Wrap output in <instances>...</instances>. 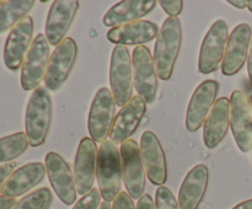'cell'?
I'll use <instances>...</instances> for the list:
<instances>
[{
    "instance_id": "obj_1",
    "label": "cell",
    "mask_w": 252,
    "mask_h": 209,
    "mask_svg": "<svg viewBox=\"0 0 252 209\" xmlns=\"http://www.w3.org/2000/svg\"><path fill=\"white\" fill-rule=\"evenodd\" d=\"M182 44V26L179 17H167L162 22L154 48V63L161 80L171 79Z\"/></svg>"
},
{
    "instance_id": "obj_2",
    "label": "cell",
    "mask_w": 252,
    "mask_h": 209,
    "mask_svg": "<svg viewBox=\"0 0 252 209\" xmlns=\"http://www.w3.org/2000/svg\"><path fill=\"white\" fill-rule=\"evenodd\" d=\"M53 105L46 88L39 86L32 92L25 113V133L31 147L44 144L51 129Z\"/></svg>"
},
{
    "instance_id": "obj_3",
    "label": "cell",
    "mask_w": 252,
    "mask_h": 209,
    "mask_svg": "<svg viewBox=\"0 0 252 209\" xmlns=\"http://www.w3.org/2000/svg\"><path fill=\"white\" fill-rule=\"evenodd\" d=\"M96 176L101 197L108 203L115 201L122 188V156L111 140L101 143L98 148Z\"/></svg>"
},
{
    "instance_id": "obj_4",
    "label": "cell",
    "mask_w": 252,
    "mask_h": 209,
    "mask_svg": "<svg viewBox=\"0 0 252 209\" xmlns=\"http://www.w3.org/2000/svg\"><path fill=\"white\" fill-rule=\"evenodd\" d=\"M111 92L118 107H125L133 95V61L126 46H116L112 51L110 64Z\"/></svg>"
},
{
    "instance_id": "obj_5",
    "label": "cell",
    "mask_w": 252,
    "mask_h": 209,
    "mask_svg": "<svg viewBox=\"0 0 252 209\" xmlns=\"http://www.w3.org/2000/svg\"><path fill=\"white\" fill-rule=\"evenodd\" d=\"M49 46L46 34L38 33L34 37L21 68V86L24 90L34 91L46 78L51 59Z\"/></svg>"
},
{
    "instance_id": "obj_6",
    "label": "cell",
    "mask_w": 252,
    "mask_h": 209,
    "mask_svg": "<svg viewBox=\"0 0 252 209\" xmlns=\"http://www.w3.org/2000/svg\"><path fill=\"white\" fill-rule=\"evenodd\" d=\"M116 101L110 89L101 88L91 103L88 128L94 142L103 143L110 137L115 122Z\"/></svg>"
},
{
    "instance_id": "obj_7",
    "label": "cell",
    "mask_w": 252,
    "mask_h": 209,
    "mask_svg": "<svg viewBox=\"0 0 252 209\" xmlns=\"http://www.w3.org/2000/svg\"><path fill=\"white\" fill-rule=\"evenodd\" d=\"M228 39V25L224 20H217L202 42L198 58L199 73L212 74L218 70L220 63H223Z\"/></svg>"
},
{
    "instance_id": "obj_8",
    "label": "cell",
    "mask_w": 252,
    "mask_h": 209,
    "mask_svg": "<svg viewBox=\"0 0 252 209\" xmlns=\"http://www.w3.org/2000/svg\"><path fill=\"white\" fill-rule=\"evenodd\" d=\"M132 61L134 86L137 89L138 96H140L145 103H153L158 95L159 76L149 48L145 46L135 47L133 51Z\"/></svg>"
},
{
    "instance_id": "obj_9",
    "label": "cell",
    "mask_w": 252,
    "mask_h": 209,
    "mask_svg": "<svg viewBox=\"0 0 252 209\" xmlns=\"http://www.w3.org/2000/svg\"><path fill=\"white\" fill-rule=\"evenodd\" d=\"M230 127L236 145L243 152L252 150V105L244 91L230 96Z\"/></svg>"
},
{
    "instance_id": "obj_10",
    "label": "cell",
    "mask_w": 252,
    "mask_h": 209,
    "mask_svg": "<svg viewBox=\"0 0 252 209\" xmlns=\"http://www.w3.org/2000/svg\"><path fill=\"white\" fill-rule=\"evenodd\" d=\"M78 46L71 37H66L52 53L44 85L49 91H57L64 85L75 65Z\"/></svg>"
},
{
    "instance_id": "obj_11",
    "label": "cell",
    "mask_w": 252,
    "mask_h": 209,
    "mask_svg": "<svg viewBox=\"0 0 252 209\" xmlns=\"http://www.w3.org/2000/svg\"><path fill=\"white\" fill-rule=\"evenodd\" d=\"M123 183L132 199H139L145 189V169L138 143L133 139L121 145Z\"/></svg>"
},
{
    "instance_id": "obj_12",
    "label": "cell",
    "mask_w": 252,
    "mask_h": 209,
    "mask_svg": "<svg viewBox=\"0 0 252 209\" xmlns=\"http://www.w3.org/2000/svg\"><path fill=\"white\" fill-rule=\"evenodd\" d=\"M34 24L31 16L25 17L14 29H11L4 46L5 66L11 71H17L22 68L25 58L32 44Z\"/></svg>"
},
{
    "instance_id": "obj_13",
    "label": "cell",
    "mask_w": 252,
    "mask_h": 209,
    "mask_svg": "<svg viewBox=\"0 0 252 209\" xmlns=\"http://www.w3.org/2000/svg\"><path fill=\"white\" fill-rule=\"evenodd\" d=\"M47 175L58 198L66 206H71L76 201V184L74 172L65 160L58 152L49 151L44 157Z\"/></svg>"
},
{
    "instance_id": "obj_14",
    "label": "cell",
    "mask_w": 252,
    "mask_h": 209,
    "mask_svg": "<svg viewBox=\"0 0 252 209\" xmlns=\"http://www.w3.org/2000/svg\"><path fill=\"white\" fill-rule=\"evenodd\" d=\"M219 91V83L213 79L204 80L197 86L189 100L186 112V128L189 133H194L204 125Z\"/></svg>"
},
{
    "instance_id": "obj_15",
    "label": "cell",
    "mask_w": 252,
    "mask_h": 209,
    "mask_svg": "<svg viewBox=\"0 0 252 209\" xmlns=\"http://www.w3.org/2000/svg\"><path fill=\"white\" fill-rule=\"evenodd\" d=\"M139 150L149 181L155 186H162L167 179V162L157 134L152 130H145L140 138Z\"/></svg>"
},
{
    "instance_id": "obj_16",
    "label": "cell",
    "mask_w": 252,
    "mask_h": 209,
    "mask_svg": "<svg viewBox=\"0 0 252 209\" xmlns=\"http://www.w3.org/2000/svg\"><path fill=\"white\" fill-rule=\"evenodd\" d=\"M78 0H56L49 7L46 21V38L51 46L58 47L66 38L69 29L79 11Z\"/></svg>"
},
{
    "instance_id": "obj_17",
    "label": "cell",
    "mask_w": 252,
    "mask_h": 209,
    "mask_svg": "<svg viewBox=\"0 0 252 209\" xmlns=\"http://www.w3.org/2000/svg\"><path fill=\"white\" fill-rule=\"evenodd\" d=\"M97 152L96 142L88 137L81 139L74 162V179L80 196H85L93 189L97 169Z\"/></svg>"
},
{
    "instance_id": "obj_18",
    "label": "cell",
    "mask_w": 252,
    "mask_h": 209,
    "mask_svg": "<svg viewBox=\"0 0 252 209\" xmlns=\"http://www.w3.org/2000/svg\"><path fill=\"white\" fill-rule=\"evenodd\" d=\"M252 39V30L249 24H239L229 36L224 54L221 71L224 75L233 76L241 70L249 57Z\"/></svg>"
},
{
    "instance_id": "obj_19",
    "label": "cell",
    "mask_w": 252,
    "mask_h": 209,
    "mask_svg": "<svg viewBox=\"0 0 252 209\" xmlns=\"http://www.w3.org/2000/svg\"><path fill=\"white\" fill-rule=\"evenodd\" d=\"M147 111V103L140 96H133L132 100L121 108L111 129L110 140L113 144L127 142L139 128Z\"/></svg>"
},
{
    "instance_id": "obj_20",
    "label": "cell",
    "mask_w": 252,
    "mask_h": 209,
    "mask_svg": "<svg viewBox=\"0 0 252 209\" xmlns=\"http://www.w3.org/2000/svg\"><path fill=\"white\" fill-rule=\"evenodd\" d=\"M46 174L47 170L44 164L39 161L29 162V164L15 170L10 175L0 192L5 197L16 198V197L31 191L39 182L43 181Z\"/></svg>"
},
{
    "instance_id": "obj_21",
    "label": "cell",
    "mask_w": 252,
    "mask_h": 209,
    "mask_svg": "<svg viewBox=\"0 0 252 209\" xmlns=\"http://www.w3.org/2000/svg\"><path fill=\"white\" fill-rule=\"evenodd\" d=\"M209 182V169L207 165L198 164L186 175L179 192L180 209H198L206 194Z\"/></svg>"
},
{
    "instance_id": "obj_22",
    "label": "cell",
    "mask_w": 252,
    "mask_h": 209,
    "mask_svg": "<svg viewBox=\"0 0 252 209\" xmlns=\"http://www.w3.org/2000/svg\"><path fill=\"white\" fill-rule=\"evenodd\" d=\"M159 26L148 20H139L132 24L111 29L107 39L117 46H142L158 38Z\"/></svg>"
},
{
    "instance_id": "obj_23",
    "label": "cell",
    "mask_w": 252,
    "mask_h": 209,
    "mask_svg": "<svg viewBox=\"0 0 252 209\" xmlns=\"http://www.w3.org/2000/svg\"><path fill=\"white\" fill-rule=\"evenodd\" d=\"M230 127V100L219 97L203 125V142L208 149L218 147Z\"/></svg>"
},
{
    "instance_id": "obj_24",
    "label": "cell",
    "mask_w": 252,
    "mask_h": 209,
    "mask_svg": "<svg viewBox=\"0 0 252 209\" xmlns=\"http://www.w3.org/2000/svg\"><path fill=\"white\" fill-rule=\"evenodd\" d=\"M155 0H125L113 5L103 16V25L107 27H120L139 21L157 6Z\"/></svg>"
},
{
    "instance_id": "obj_25",
    "label": "cell",
    "mask_w": 252,
    "mask_h": 209,
    "mask_svg": "<svg viewBox=\"0 0 252 209\" xmlns=\"http://www.w3.org/2000/svg\"><path fill=\"white\" fill-rule=\"evenodd\" d=\"M36 2L33 0H5L0 1V33L14 29L29 16Z\"/></svg>"
},
{
    "instance_id": "obj_26",
    "label": "cell",
    "mask_w": 252,
    "mask_h": 209,
    "mask_svg": "<svg viewBox=\"0 0 252 209\" xmlns=\"http://www.w3.org/2000/svg\"><path fill=\"white\" fill-rule=\"evenodd\" d=\"M30 145L26 133L17 132L0 138V165L9 164L26 151Z\"/></svg>"
},
{
    "instance_id": "obj_27",
    "label": "cell",
    "mask_w": 252,
    "mask_h": 209,
    "mask_svg": "<svg viewBox=\"0 0 252 209\" xmlns=\"http://www.w3.org/2000/svg\"><path fill=\"white\" fill-rule=\"evenodd\" d=\"M53 203V193L48 187H41L20 199L12 209H49Z\"/></svg>"
},
{
    "instance_id": "obj_28",
    "label": "cell",
    "mask_w": 252,
    "mask_h": 209,
    "mask_svg": "<svg viewBox=\"0 0 252 209\" xmlns=\"http://www.w3.org/2000/svg\"><path fill=\"white\" fill-rule=\"evenodd\" d=\"M155 207L157 209H180L179 202L175 198L171 189L160 186L155 193Z\"/></svg>"
},
{
    "instance_id": "obj_29",
    "label": "cell",
    "mask_w": 252,
    "mask_h": 209,
    "mask_svg": "<svg viewBox=\"0 0 252 209\" xmlns=\"http://www.w3.org/2000/svg\"><path fill=\"white\" fill-rule=\"evenodd\" d=\"M101 193L97 188H93L89 193L81 197L73 209H98L101 206Z\"/></svg>"
},
{
    "instance_id": "obj_30",
    "label": "cell",
    "mask_w": 252,
    "mask_h": 209,
    "mask_svg": "<svg viewBox=\"0 0 252 209\" xmlns=\"http://www.w3.org/2000/svg\"><path fill=\"white\" fill-rule=\"evenodd\" d=\"M159 4L170 17L179 16L182 11V7H184V1H181V0H171V1L170 0H161V1H159Z\"/></svg>"
},
{
    "instance_id": "obj_31",
    "label": "cell",
    "mask_w": 252,
    "mask_h": 209,
    "mask_svg": "<svg viewBox=\"0 0 252 209\" xmlns=\"http://www.w3.org/2000/svg\"><path fill=\"white\" fill-rule=\"evenodd\" d=\"M112 209H135L133 199L127 192H121L113 201Z\"/></svg>"
},
{
    "instance_id": "obj_32",
    "label": "cell",
    "mask_w": 252,
    "mask_h": 209,
    "mask_svg": "<svg viewBox=\"0 0 252 209\" xmlns=\"http://www.w3.org/2000/svg\"><path fill=\"white\" fill-rule=\"evenodd\" d=\"M16 164L15 162H9V164H2L0 165V189L4 186L5 181L9 179L10 175L14 172Z\"/></svg>"
},
{
    "instance_id": "obj_33",
    "label": "cell",
    "mask_w": 252,
    "mask_h": 209,
    "mask_svg": "<svg viewBox=\"0 0 252 209\" xmlns=\"http://www.w3.org/2000/svg\"><path fill=\"white\" fill-rule=\"evenodd\" d=\"M137 209H157L155 201L150 194H143L138 201Z\"/></svg>"
},
{
    "instance_id": "obj_34",
    "label": "cell",
    "mask_w": 252,
    "mask_h": 209,
    "mask_svg": "<svg viewBox=\"0 0 252 209\" xmlns=\"http://www.w3.org/2000/svg\"><path fill=\"white\" fill-rule=\"evenodd\" d=\"M16 203L17 202L15 198H9L0 194V209H12Z\"/></svg>"
},
{
    "instance_id": "obj_35",
    "label": "cell",
    "mask_w": 252,
    "mask_h": 209,
    "mask_svg": "<svg viewBox=\"0 0 252 209\" xmlns=\"http://www.w3.org/2000/svg\"><path fill=\"white\" fill-rule=\"evenodd\" d=\"M228 2L236 9H245V7H249L250 1H248V0H229Z\"/></svg>"
},
{
    "instance_id": "obj_36",
    "label": "cell",
    "mask_w": 252,
    "mask_h": 209,
    "mask_svg": "<svg viewBox=\"0 0 252 209\" xmlns=\"http://www.w3.org/2000/svg\"><path fill=\"white\" fill-rule=\"evenodd\" d=\"M248 71H249V78H250L251 85H252V39H251L250 51H249V57H248Z\"/></svg>"
},
{
    "instance_id": "obj_37",
    "label": "cell",
    "mask_w": 252,
    "mask_h": 209,
    "mask_svg": "<svg viewBox=\"0 0 252 209\" xmlns=\"http://www.w3.org/2000/svg\"><path fill=\"white\" fill-rule=\"evenodd\" d=\"M231 209H252V199H248L245 202H241L238 206H235Z\"/></svg>"
},
{
    "instance_id": "obj_38",
    "label": "cell",
    "mask_w": 252,
    "mask_h": 209,
    "mask_svg": "<svg viewBox=\"0 0 252 209\" xmlns=\"http://www.w3.org/2000/svg\"><path fill=\"white\" fill-rule=\"evenodd\" d=\"M98 209H112V206H111L108 202H102V203H101V206H100V208H98Z\"/></svg>"
},
{
    "instance_id": "obj_39",
    "label": "cell",
    "mask_w": 252,
    "mask_h": 209,
    "mask_svg": "<svg viewBox=\"0 0 252 209\" xmlns=\"http://www.w3.org/2000/svg\"><path fill=\"white\" fill-rule=\"evenodd\" d=\"M248 9L252 12V0H250V2H249V7H248Z\"/></svg>"
},
{
    "instance_id": "obj_40",
    "label": "cell",
    "mask_w": 252,
    "mask_h": 209,
    "mask_svg": "<svg viewBox=\"0 0 252 209\" xmlns=\"http://www.w3.org/2000/svg\"><path fill=\"white\" fill-rule=\"evenodd\" d=\"M250 101H251V105H252V96H251V98H250Z\"/></svg>"
}]
</instances>
